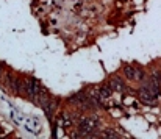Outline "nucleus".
I'll list each match as a JSON object with an SVG mask.
<instances>
[{"mask_svg": "<svg viewBox=\"0 0 161 139\" xmlns=\"http://www.w3.org/2000/svg\"><path fill=\"white\" fill-rule=\"evenodd\" d=\"M78 127L81 131L85 133H89V131H94L97 127H99V120L96 117H85L78 122Z\"/></svg>", "mask_w": 161, "mask_h": 139, "instance_id": "2", "label": "nucleus"}, {"mask_svg": "<svg viewBox=\"0 0 161 139\" xmlns=\"http://www.w3.org/2000/svg\"><path fill=\"white\" fill-rule=\"evenodd\" d=\"M139 98H141V102H144L146 105H153L155 102H157V98H158V95L152 91V88L149 86V83H144L142 86H141V89H139Z\"/></svg>", "mask_w": 161, "mask_h": 139, "instance_id": "1", "label": "nucleus"}, {"mask_svg": "<svg viewBox=\"0 0 161 139\" xmlns=\"http://www.w3.org/2000/svg\"><path fill=\"white\" fill-rule=\"evenodd\" d=\"M97 92H99V95H100V98H102V100H105V98H108V97H111L113 89H111L109 86H102Z\"/></svg>", "mask_w": 161, "mask_h": 139, "instance_id": "4", "label": "nucleus"}, {"mask_svg": "<svg viewBox=\"0 0 161 139\" xmlns=\"http://www.w3.org/2000/svg\"><path fill=\"white\" fill-rule=\"evenodd\" d=\"M109 88H111L113 91H120V92L127 91V88H125V85H124V81H122L120 78H113V80L109 81Z\"/></svg>", "mask_w": 161, "mask_h": 139, "instance_id": "3", "label": "nucleus"}, {"mask_svg": "<svg viewBox=\"0 0 161 139\" xmlns=\"http://www.w3.org/2000/svg\"><path fill=\"white\" fill-rule=\"evenodd\" d=\"M124 74H125V77H127L128 80H135V67L125 66V67H124Z\"/></svg>", "mask_w": 161, "mask_h": 139, "instance_id": "5", "label": "nucleus"}]
</instances>
